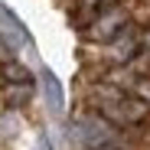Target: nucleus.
I'll return each mask as SVG.
<instances>
[{
  "label": "nucleus",
  "instance_id": "nucleus-1",
  "mask_svg": "<svg viewBox=\"0 0 150 150\" xmlns=\"http://www.w3.org/2000/svg\"><path fill=\"white\" fill-rule=\"evenodd\" d=\"M91 98H95V111H98V117H105L108 124H137V121H144L147 117V105L144 101H137L134 95H127L124 88H117V85H111V82H105V85H95L91 88Z\"/></svg>",
  "mask_w": 150,
  "mask_h": 150
},
{
  "label": "nucleus",
  "instance_id": "nucleus-2",
  "mask_svg": "<svg viewBox=\"0 0 150 150\" xmlns=\"http://www.w3.org/2000/svg\"><path fill=\"white\" fill-rule=\"evenodd\" d=\"M69 137L79 144L82 150H121L124 140L114 131V124H108L98 114H79L69 124Z\"/></svg>",
  "mask_w": 150,
  "mask_h": 150
},
{
  "label": "nucleus",
  "instance_id": "nucleus-3",
  "mask_svg": "<svg viewBox=\"0 0 150 150\" xmlns=\"http://www.w3.org/2000/svg\"><path fill=\"white\" fill-rule=\"evenodd\" d=\"M134 23H131V10L124 7V4H117L111 13H105L101 20H95L91 26L85 30V36L91 39V42H114L124 30H131Z\"/></svg>",
  "mask_w": 150,
  "mask_h": 150
},
{
  "label": "nucleus",
  "instance_id": "nucleus-4",
  "mask_svg": "<svg viewBox=\"0 0 150 150\" xmlns=\"http://www.w3.org/2000/svg\"><path fill=\"white\" fill-rule=\"evenodd\" d=\"M137 56H140V30H137V26L124 30L114 42H108V52H105V59H111V62H117V65H127V62L137 59Z\"/></svg>",
  "mask_w": 150,
  "mask_h": 150
},
{
  "label": "nucleus",
  "instance_id": "nucleus-5",
  "mask_svg": "<svg viewBox=\"0 0 150 150\" xmlns=\"http://www.w3.org/2000/svg\"><path fill=\"white\" fill-rule=\"evenodd\" d=\"M0 33H4L13 46H23V42H30V33H26V26L20 23V16L16 13H10L7 7H0Z\"/></svg>",
  "mask_w": 150,
  "mask_h": 150
},
{
  "label": "nucleus",
  "instance_id": "nucleus-6",
  "mask_svg": "<svg viewBox=\"0 0 150 150\" xmlns=\"http://www.w3.org/2000/svg\"><path fill=\"white\" fill-rule=\"evenodd\" d=\"M39 82H42V95H46L49 111H52V114H62V85H59V79H56L49 69H42Z\"/></svg>",
  "mask_w": 150,
  "mask_h": 150
},
{
  "label": "nucleus",
  "instance_id": "nucleus-7",
  "mask_svg": "<svg viewBox=\"0 0 150 150\" xmlns=\"http://www.w3.org/2000/svg\"><path fill=\"white\" fill-rule=\"evenodd\" d=\"M0 79H4V85H36L33 72H30L26 65H20V62H7V65H0Z\"/></svg>",
  "mask_w": 150,
  "mask_h": 150
},
{
  "label": "nucleus",
  "instance_id": "nucleus-8",
  "mask_svg": "<svg viewBox=\"0 0 150 150\" xmlns=\"http://www.w3.org/2000/svg\"><path fill=\"white\" fill-rule=\"evenodd\" d=\"M36 95V85H4V101L10 108H26Z\"/></svg>",
  "mask_w": 150,
  "mask_h": 150
},
{
  "label": "nucleus",
  "instance_id": "nucleus-9",
  "mask_svg": "<svg viewBox=\"0 0 150 150\" xmlns=\"http://www.w3.org/2000/svg\"><path fill=\"white\" fill-rule=\"evenodd\" d=\"M7 62H16V46L0 33V65H7Z\"/></svg>",
  "mask_w": 150,
  "mask_h": 150
},
{
  "label": "nucleus",
  "instance_id": "nucleus-10",
  "mask_svg": "<svg viewBox=\"0 0 150 150\" xmlns=\"http://www.w3.org/2000/svg\"><path fill=\"white\" fill-rule=\"evenodd\" d=\"M95 4H101V0H79V13H85V10H91Z\"/></svg>",
  "mask_w": 150,
  "mask_h": 150
},
{
  "label": "nucleus",
  "instance_id": "nucleus-11",
  "mask_svg": "<svg viewBox=\"0 0 150 150\" xmlns=\"http://www.w3.org/2000/svg\"><path fill=\"white\" fill-rule=\"evenodd\" d=\"M36 150H52V140L42 134V137H39V144H36Z\"/></svg>",
  "mask_w": 150,
  "mask_h": 150
}]
</instances>
